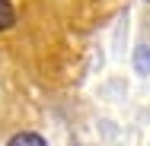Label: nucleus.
<instances>
[{"instance_id":"nucleus-1","label":"nucleus","mask_w":150,"mask_h":146,"mask_svg":"<svg viewBox=\"0 0 150 146\" xmlns=\"http://www.w3.org/2000/svg\"><path fill=\"white\" fill-rule=\"evenodd\" d=\"M6 146H48V143H45L42 133H35V130H23V133H16Z\"/></svg>"},{"instance_id":"nucleus-2","label":"nucleus","mask_w":150,"mask_h":146,"mask_svg":"<svg viewBox=\"0 0 150 146\" xmlns=\"http://www.w3.org/2000/svg\"><path fill=\"white\" fill-rule=\"evenodd\" d=\"M13 22H16V10H13V3H10V0H0V32L13 29Z\"/></svg>"},{"instance_id":"nucleus-3","label":"nucleus","mask_w":150,"mask_h":146,"mask_svg":"<svg viewBox=\"0 0 150 146\" xmlns=\"http://www.w3.org/2000/svg\"><path fill=\"white\" fill-rule=\"evenodd\" d=\"M134 64H137V70H141V73H150V48H137Z\"/></svg>"}]
</instances>
